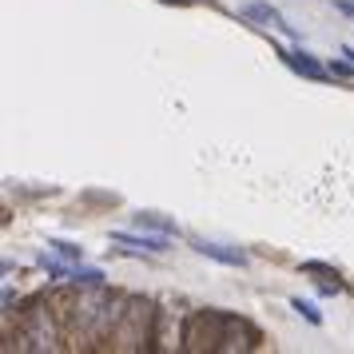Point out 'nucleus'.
Segmentation results:
<instances>
[{"label": "nucleus", "mask_w": 354, "mask_h": 354, "mask_svg": "<svg viewBox=\"0 0 354 354\" xmlns=\"http://www.w3.org/2000/svg\"><path fill=\"white\" fill-rule=\"evenodd\" d=\"M227 319L223 310H192L183 319V351H223V338H227Z\"/></svg>", "instance_id": "f257e3e1"}, {"label": "nucleus", "mask_w": 354, "mask_h": 354, "mask_svg": "<svg viewBox=\"0 0 354 354\" xmlns=\"http://www.w3.org/2000/svg\"><path fill=\"white\" fill-rule=\"evenodd\" d=\"M115 247H128V251H151V255H163L167 251V235H131V231H112Z\"/></svg>", "instance_id": "423d86ee"}, {"label": "nucleus", "mask_w": 354, "mask_h": 354, "mask_svg": "<svg viewBox=\"0 0 354 354\" xmlns=\"http://www.w3.org/2000/svg\"><path fill=\"white\" fill-rule=\"evenodd\" d=\"M243 20H251L259 28H279V32H290V24L283 20L279 8H271L267 0H251V4H243Z\"/></svg>", "instance_id": "39448f33"}, {"label": "nucleus", "mask_w": 354, "mask_h": 354, "mask_svg": "<svg viewBox=\"0 0 354 354\" xmlns=\"http://www.w3.org/2000/svg\"><path fill=\"white\" fill-rule=\"evenodd\" d=\"M335 4L342 8V12H351V17H354V0H335Z\"/></svg>", "instance_id": "ddd939ff"}, {"label": "nucleus", "mask_w": 354, "mask_h": 354, "mask_svg": "<svg viewBox=\"0 0 354 354\" xmlns=\"http://www.w3.org/2000/svg\"><path fill=\"white\" fill-rule=\"evenodd\" d=\"M17 346L20 351H56V326H52V315L44 306H32L20 315Z\"/></svg>", "instance_id": "f03ea898"}, {"label": "nucleus", "mask_w": 354, "mask_h": 354, "mask_svg": "<svg viewBox=\"0 0 354 354\" xmlns=\"http://www.w3.org/2000/svg\"><path fill=\"white\" fill-rule=\"evenodd\" d=\"M290 310H299V315H303L306 322H315V326H319V322H322L319 306H315V303H306V299H290Z\"/></svg>", "instance_id": "9d476101"}, {"label": "nucleus", "mask_w": 354, "mask_h": 354, "mask_svg": "<svg viewBox=\"0 0 354 354\" xmlns=\"http://www.w3.org/2000/svg\"><path fill=\"white\" fill-rule=\"evenodd\" d=\"M115 346H144L147 342V303H128L124 306V319H120V326H115L112 335Z\"/></svg>", "instance_id": "7ed1b4c3"}, {"label": "nucleus", "mask_w": 354, "mask_h": 354, "mask_svg": "<svg viewBox=\"0 0 354 354\" xmlns=\"http://www.w3.org/2000/svg\"><path fill=\"white\" fill-rule=\"evenodd\" d=\"M192 247H195V251H199V255L215 259V263H227V267H243V263H247V255H243L239 247H223V243L199 239V235H195V239H192Z\"/></svg>", "instance_id": "0eeeda50"}, {"label": "nucleus", "mask_w": 354, "mask_h": 354, "mask_svg": "<svg viewBox=\"0 0 354 354\" xmlns=\"http://www.w3.org/2000/svg\"><path fill=\"white\" fill-rule=\"evenodd\" d=\"M263 335H259V326H251L247 319H227V338H223V351H255Z\"/></svg>", "instance_id": "20e7f679"}, {"label": "nucleus", "mask_w": 354, "mask_h": 354, "mask_svg": "<svg viewBox=\"0 0 354 354\" xmlns=\"http://www.w3.org/2000/svg\"><path fill=\"white\" fill-rule=\"evenodd\" d=\"M136 223L147 227V231H160V235H176V223H171V219H163V215H156V211H140V215H136Z\"/></svg>", "instance_id": "1a4fd4ad"}, {"label": "nucleus", "mask_w": 354, "mask_h": 354, "mask_svg": "<svg viewBox=\"0 0 354 354\" xmlns=\"http://www.w3.org/2000/svg\"><path fill=\"white\" fill-rule=\"evenodd\" d=\"M342 56H351V64H354V44H351V48H342Z\"/></svg>", "instance_id": "4468645a"}, {"label": "nucleus", "mask_w": 354, "mask_h": 354, "mask_svg": "<svg viewBox=\"0 0 354 354\" xmlns=\"http://www.w3.org/2000/svg\"><path fill=\"white\" fill-rule=\"evenodd\" d=\"M48 247H56V255H60V259H84V251H80V247H72V243L56 239V243H48Z\"/></svg>", "instance_id": "9b49d317"}, {"label": "nucleus", "mask_w": 354, "mask_h": 354, "mask_svg": "<svg viewBox=\"0 0 354 354\" xmlns=\"http://www.w3.org/2000/svg\"><path fill=\"white\" fill-rule=\"evenodd\" d=\"M351 60H335V64H330V72H335V76H351Z\"/></svg>", "instance_id": "f8f14e48"}, {"label": "nucleus", "mask_w": 354, "mask_h": 354, "mask_svg": "<svg viewBox=\"0 0 354 354\" xmlns=\"http://www.w3.org/2000/svg\"><path fill=\"white\" fill-rule=\"evenodd\" d=\"M283 60H287V68H295L299 76H306V80H322L326 76V68L310 56V52H290V48H283Z\"/></svg>", "instance_id": "6e6552de"}]
</instances>
